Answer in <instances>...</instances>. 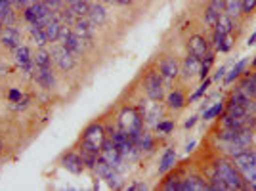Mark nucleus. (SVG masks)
I'll use <instances>...</instances> for the list:
<instances>
[{
    "mask_svg": "<svg viewBox=\"0 0 256 191\" xmlns=\"http://www.w3.org/2000/svg\"><path fill=\"white\" fill-rule=\"evenodd\" d=\"M214 29H216V32L230 34V32H232V29H234L232 18H230V16H226V14H222V16H220V20H218V22H216V25H214Z\"/></svg>",
    "mask_w": 256,
    "mask_h": 191,
    "instance_id": "nucleus-26",
    "label": "nucleus"
},
{
    "mask_svg": "<svg viewBox=\"0 0 256 191\" xmlns=\"http://www.w3.org/2000/svg\"><path fill=\"white\" fill-rule=\"evenodd\" d=\"M62 164H64V168L69 170L71 174H80V172L86 168L80 153H67L64 159H62Z\"/></svg>",
    "mask_w": 256,
    "mask_h": 191,
    "instance_id": "nucleus-12",
    "label": "nucleus"
},
{
    "mask_svg": "<svg viewBox=\"0 0 256 191\" xmlns=\"http://www.w3.org/2000/svg\"><path fill=\"white\" fill-rule=\"evenodd\" d=\"M14 52H16V62H18V65L27 74H32V71H34V58L31 56V50L27 46H18Z\"/></svg>",
    "mask_w": 256,
    "mask_h": 191,
    "instance_id": "nucleus-9",
    "label": "nucleus"
},
{
    "mask_svg": "<svg viewBox=\"0 0 256 191\" xmlns=\"http://www.w3.org/2000/svg\"><path fill=\"white\" fill-rule=\"evenodd\" d=\"M14 22H16V16L12 10V2L10 0H0V25L14 27Z\"/></svg>",
    "mask_w": 256,
    "mask_h": 191,
    "instance_id": "nucleus-18",
    "label": "nucleus"
},
{
    "mask_svg": "<svg viewBox=\"0 0 256 191\" xmlns=\"http://www.w3.org/2000/svg\"><path fill=\"white\" fill-rule=\"evenodd\" d=\"M144 88H146V94H148L151 102H160L164 98V88H162V76H160V73H155V71L148 73Z\"/></svg>",
    "mask_w": 256,
    "mask_h": 191,
    "instance_id": "nucleus-5",
    "label": "nucleus"
},
{
    "mask_svg": "<svg viewBox=\"0 0 256 191\" xmlns=\"http://www.w3.org/2000/svg\"><path fill=\"white\" fill-rule=\"evenodd\" d=\"M128 190L130 191H146L148 190V186H146V184H142V182H136V184L128 186Z\"/></svg>",
    "mask_w": 256,
    "mask_h": 191,
    "instance_id": "nucleus-38",
    "label": "nucleus"
},
{
    "mask_svg": "<svg viewBox=\"0 0 256 191\" xmlns=\"http://www.w3.org/2000/svg\"><path fill=\"white\" fill-rule=\"evenodd\" d=\"M243 94L248 98V100H256V82L248 76V78H245L243 80V84H241V88H239Z\"/></svg>",
    "mask_w": 256,
    "mask_h": 191,
    "instance_id": "nucleus-31",
    "label": "nucleus"
},
{
    "mask_svg": "<svg viewBox=\"0 0 256 191\" xmlns=\"http://www.w3.org/2000/svg\"><path fill=\"white\" fill-rule=\"evenodd\" d=\"M118 4H124V6H126V4H132V2H134V0H117Z\"/></svg>",
    "mask_w": 256,
    "mask_h": 191,
    "instance_id": "nucleus-43",
    "label": "nucleus"
},
{
    "mask_svg": "<svg viewBox=\"0 0 256 191\" xmlns=\"http://www.w3.org/2000/svg\"><path fill=\"white\" fill-rule=\"evenodd\" d=\"M226 76V67H220L218 71H216V74H214V80H222Z\"/></svg>",
    "mask_w": 256,
    "mask_h": 191,
    "instance_id": "nucleus-39",
    "label": "nucleus"
},
{
    "mask_svg": "<svg viewBox=\"0 0 256 191\" xmlns=\"http://www.w3.org/2000/svg\"><path fill=\"white\" fill-rule=\"evenodd\" d=\"M174 130V122L172 120H159L157 122V132L159 134H170Z\"/></svg>",
    "mask_w": 256,
    "mask_h": 191,
    "instance_id": "nucleus-34",
    "label": "nucleus"
},
{
    "mask_svg": "<svg viewBox=\"0 0 256 191\" xmlns=\"http://www.w3.org/2000/svg\"><path fill=\"white\" fill-rule=\"evenodd\" d=\"M71 29H73V34H76L82 40V44L92 42V38H94V25L90 23L88 18H76L75 23L71 25Z\"/></svg>",
    "mask_w": 256,
    "mask_h": 191,
    "instance_id": "nucleus-8",
    "label": "nucleus"
},
{
    "mask_svg": "<svg viewBox=\"0 0 256 191\" xmlns=\"http://www.w3.org/2000/svg\"><path fill=\"white\" fill-rule=\"evenodd\" d=\"M250 78H252V80H254V82H256V74H252V76H250Z\"/></svg>",
    "mask_w": 256,
    "mask_h": 191,
    "instance_id": "nucleus-47",
    "label": "nucleus"
},
{
    "mask_svg": "<svg viewBox=\"0 0 256 191\" xmlns=\"http://www.w3.org/2000/svg\"><path fill=\"white\" fill-rule=\"evenodd\" d=\"M224 12H226V0H210L208 8L204 12V22L208 23L210 27H214Z\"/></svg>",
    "mask_w": 256,
    "mask_h": 191,
    "instance_id": "nucleus-10",
    "label": "nucleus"
},
{
    "mask_svg": "<svg viewBox=\"0 0 256 191\" xmlns=\"http://www.w3.org/2000/svg\"><path fill=\"white\" fill-rule=\"evenodd\" d=\"M176 151L174 149H166L164 153H162V157H160V162H159V174H166L168 170L174 168V164H176Z\"/></svg>",
    "mask_w": 256,
    "mask_h": 191,
    "instance_id": "nucleus-21",
    "label": "nucleus"
},
{
    "mask_svg": "<svg viewBox=\"0 0 256 191\" xmlns=\"http://www.w3.org/2000/svg\"><path fill=\"white\" fill-rule=\"evenodd\" d=\"M195 122H197V117H192L190 120H186V128H192Z\"/></svg>",
    "mask_w": 256,
    "mask_h": 191,
    "instance_id": "nucleus-40",
    "label": "nucleus"
},
{
    "mask_svg": "<svg viewBox=\"0 0 256 191\" xmlns=\"http://www.w3.org/2000/svg\"><path fill=\"white\" fill-rule=\"evenodd\" d=\"M31 36L40 48H44L46 42H48V36H46V31H44L42 25H31Z\"/></svg>",
    "mask_w": 256,
    "mask_h": 191,
    "instance_id": "nucleus-25",
    "label": "nucleus"
},
{
    "mask_svg": "<svg viewBox=\"0 0 256 191\" xmlns=\"http://www.w3.org/2000/svg\"><path fill=\"white\" fill-rule=\"evenodd\" d=\"M88 20H90V23H92L94 27H96V25H102V23H106V20H107L106 8H104L102 4H90Z\"/></svg>",
    "mask_w": 256,
    "mask_h": 191,
    "instance_id": "nucleus-19",
    "label": "nucleus"
},
{
    "mask_svg": "<svg viewBox=\"0 0 256 191\" xmlns=\"http://www.w3.org/2000/svg\"><path fill=\"white\" fill-rule=\"evenodd\" d=\"M250 186H252V188H254V190H256V178H254V182H252V184H250Z\"/></svg>",
    "mask_w": 256,
    "mask_h": 191,
    "instance_id": "nucleus-46",
    "label": "nucleus"
},
{
    "mask_svg": "<svg viewBox=\"0 0 256 191\" xmlns=\"http://www.w3.org/2000/svg\"><path fill=\"white\" fill-rule=\"evenodd\" d=\"M118 126H120V130H124L126 134H130L134 146L138 148L140 136H142V130H144V118L138 113V109H134V107L122 109L120 115H118Z\"/></svg>",
    "mask_w": 256,
    "mask_h": 191,
    "instance_id": "nucleus-1",
    "label": "nucleus"
},
{
    "mask_svg": "<svg viewBox=\"0 0 256 191\" xmlns=\"http://www.w3.org/2000/svg\"><path fill=\"white\" fill-rule=\"evenodd\" d=\"M222 111H224V104H222V102H220V104H214L210 109H206V111L203 113V118L204 120H212V118L218 117Z\"/></svg>",
    "mask_w": 256,
    "mask_h": 191,
    "instance_id": "nucleus-32",
    "label": "nucleus"
},
{
    "mask_svg": "<svg viewBox=\"0 0 256 191\" xmlns=\"http://www.w3.org/2000/svg\"><path fill=\"white\" fill-rule=\"evenodd\" d=\"M100 160L107 162V164L113 166V168H118V164H120V160H122V155H120V151H118V148L115 146V142L111 138H107L106 142H104L102 151H100Z\"/></svg>",
    "mask_w": 256,
    "mask_h": 191,
    "instance_id": "nucleus-6",
    "label": "nucleus"
},
{
    "mask_svg": "<svg viewBox=\"0 0 256 191\" xmlns=\"http://www.w3.org/2000/svg\"><path fill=\"white\" fill-rule=\"evenodd\" d=\"M44 31H46V36H48V42H58L60 38V31H62V23L58 20H52L44 25Z\"/></svg>",
    "mask_w": 256,
    "mask_h": 191,
    "instance_id": "nucleus-22",
    "label": "nucleus"
},
{
    "mask_svg": "<svg viewBox=\"0 0 256 191\" xmlns=\"http://www.w3.org/2000/svg\"><path fill=\"white\" fill-rule=\"evenodd\" d=\"M246 44H248V46H252V44H256V31L252 32L250 36H248V42H246Z\"/></svg>",
    "mask_w": 256,
    "mask_h": 191,
    "instance_id": "nucleus-41",
    "label": "nucleus"
},
{
    "mask_svg": "<svg viewBox=\"0 0 256 191\" xmlns=\"http://www.w3.org/2000/svg\"><path fill=\"white\" fill-rule=\"evenodd\" d=\"M195 146H197V144H195V142H192V144H188V146H186V153H192V151H193V148H195Z\"/></svg>",
    "mask_w": 256,
    "mask_h": 191,
    "instance_id": "nucleus-42",
    "label": "nucleus"
},
{
    "mask_svg": "<svg viewBox=\"0 0 256 191\" xmlns=\"http://www.w3.org/2000/svg\"><path fill=\"white\" fill-rule=\"evenodd\" d=\"M153 148H155V140H153V136L142 130V136H140V142H138V151L151 153V151H153Z\"/></svg>",
    "mask_w": 256,
    "mask_h": 191,
    "instance_id": "nucleus-28",
    "label": "nucleus"
},
{
    "mask_svg": "<svg viewBox=\"0 0 256 191\" xmlns=\"http://www.w3.org/2000/svg\"><path fill=\"white\" fill-rule=\"evenodd\" d=\"M32 76H34V80L38 82V84L46 88V90H50L54 88L56 84V78H54V73H52V67H34V71H32Z\"/></svg>",
    "mask_w": 256,
    "mask_h": 191,
    "instance_id": "nucleus-13",
    "label": "nucleus"
},
{
    "mask_svg": "<svg viewBox=\"0 0 256 191\" xmlns=\"http://www.w3.org/2000/svg\"><path fill=\"white\" fill-rule=\"evenodd\" d=\"M188 50H190L192 56L203 60L204 56L208 54V44H206V40H204L203 36H192L190 42H188Z\"/></svg>",
    "mask_w": 256,
    "mask_h": 191,
    "instance_id": "nucleus-14",
    "label": "nucleus"
},
{
    "mask_svg": "<svg viewBox=\"0 0 256 191\" xmlns=\"http://www.w3.org/2000/svg\"><path fill=\"white\" fill-rule=\"evenodd\" d=\"M166 104L170 109H182V107L186 106V96L182 94L180 90H174L168 98H166Z\"/></svg>",
    "mask_w": 256,
    "mask_h": 191,
    "instance_id": "nucleus-29",
    "label": "nucleus"
},
{
    "mask_svg": "<svg viewBox=\"0 0 256 191\" xmlns=\"http://www.w3.org/2000/svg\"><path fill=\"white\" fill-rule=\"evenodd\" d=\"M106 140H107L106 128L102 126V124H90V126L84 130V134H82V144H80V148L92 149V151L100 153Z\"/></svg>",
    "mask_w": 256,
    "mask_h": 191,
    "instance_id": "nucleus-4",
    "label": "nucleus"
},
{
    "mask_svg": "<svg viewBox=\"0 0 256 191\" xmlns=\"http://www.w3.org/2000/svg\"><path fill=\"white\" fill-rule=\"evenodd\" d=\"M4 151V144H2V140H0V153Z\"/></svg>",
    "mask_w": 256,
    "mask_h": 191,
    "instance_id": "nucleus-45",
    "label": "nucleus"
},
{
    "mask_svg": "<svg viewBox=\"0 0 256 191\" xmlns=\"http://www.w3.org/2000/svg\"><path fill=\"white\" fill-rule=\"evenodd\" d=\"M52 60L56 62V65L62 69V71H71L73 67H75V56L69 52L67 48H65L64 44H58V46H54L52 50Z\"/></svg>",
    "mask_w": 256,
    "mask_h": 191,
    "instance_id": "nucleus-7",
    "label": "nucleus"
},
{
    "mask_svg": "<svg viewBox=\"0 0 256 191\" xmlns=\"http://www.w3.org/2000/svg\"><path fill=\"white\" fill-rule=\"evenodd\" d=\"M256 8V0H243V14H250Z\"/></svg>",
    "mask_w": 256,
    "mask_h": 191,
    "instance_id": "nucleus-36",
    "label": "nucleus"
},
{
    "mask_svg": "<svg viewBox=\"0 0 256 191\" xmlns=\"http://www.w3.org/2000/svg\"><path fill=\"white\" fill-rule=\"evenodd\" d=\"M214 178L220 180L226 186V190H241L243 188V176L228 160H218L214 168Z\"/></svg>",
    "mask_w": 256,
    "mask_h": 191,
    "instance_id": "nucleus-2",
    "label": "nucleus"
},
{
    "mask_svg": "<svg viewBox=\"0 0 256 191\" xmlns=\"http://www.w3.org/2000/svg\"><path fill=\"white\" fill-rule=\"evenodd\" d=\"M159 71H160V76L172 80V78H176L178 73H180V65H178V62L174 58H164L159 65Z\"/></svg>",
    "mask_w": 256,
    "mask_h": 191,
    "instance_id": "nucleus-15",
    "label": "nucleus"
},
{
    "mask_svg": "<svg viewBox=\"0 0 256 191\" xmlns=\"http://www.w3.org/2000/svg\"><path fill=\"white\" fill-rule=\"evenodd\" d=\"M201 62L203 60H199V58H195V56H188L186 60H184V65H182V73L186 74V76H195V74L201 73Z\"/></svg>",
    "mask_w": 256,
    "mask_h": 191,
    "instance_id": "nucleus-16",
    "label": "nucleus"
},
{
    "mask_svg": "<svg viewBox=\"0 0 256 191\" xmlns=\"http://www.w3.org/2000/svg\"><path fill=\"white\" fill-rule=\"evenodd\" d=\"M69 12L75 16V18H88V12H90V4L86 0L75 2V4H69Z\"/></svg>",
    "mask_w": 256,
    "mask_h": 191,
    "instance_id": "nucleus-24",
    "label": "nucleus"
},
{
    "mask_svg": "<svg viewBox=\"0 0 256 191\" xmlns=\"http://www.w3.org/2000/svg\"><path fill=\"white\" fill-rule=\"evenodd\" d=\"M0 42L4 48L8 50H16L18 46H22V36H20V31L16 27H6L2 34H0Z\"/></svg>",
    "mask_w": 256,
    "mask_h": 191,
    "instance_id": "nucleus-11",
    "label": "nucleus"
},
{
    "mask_svg": "<svg viewBox=\"0 0 256 191\" xmlns=\"http://www.w3.org/2000/svg\"><path fill=\"white\" fill-rule=\"evenodd\" d=\"M214 46H216L218 52H228L232 48V36L214 31Z\"/></svg>",
    "mask_w": 256,
    "mask_h": 191,
    "instance_id": "nucleus-23",
    "label": "nucleus"
},
{
    "mask_svg": "<svg viewBox=\"0 0 256 191\" xmlns=\"http://www.w3.org/2000/svg\"><path fill=\"white\" fill-rule=\"evenodd\" d=\"M75 2H80V0H67V4H75Z\"/></svg>",
    "mask_w": 256,
    "mask_h": 191,
    "instance_id": "nucleus-44",
    "label": "nucleus"
},
{
    "mask_svg": "<svg viewBox=\"0 0 256 191\" xmlns=\"http://www.w3.org/2000/svg\"><path fill=\"white\" fill-rule=\"evenodd\" d=\"M8 100H10L12 104H16V102H20V100H22V92L14 88V90H10V94H8Z\"/></svg>",
    "mask_w": 256,
    "mask_h": 191,
    "instance_id": "nucleus-37",
    "label": "nucleus"
},
{
    "mask_svg": "<svg viewBox=\"0 0 256 191\" xmlns=\"http://www.w3.org/2000/svg\"><path fill=\"white\" fill-rule=\"evenodd\" d=\"M210 82H212V80H210V78L206 76V78H204L203 82H201V86L197 88V92H195V94H193L192 98H190V100H192V102H195V100H199V98H201V96H203L204 92L208 90V86H210Z\"/></svg>",
    "mask_w": 256,
    "mask_h": 191,
    "instance_id": "nucleus-33",
    "label": "nucleus"
},
{
    "mask_svg": "<svg viewBox=\"0 0 256 191\" xmlns=\"http://www.w3.org/2000/svg\"><path fill=\"white\" fill-rule=\"evenodd\" d=\"M71 31H73V29H71ZM62 44H64L65 48H67L69 52L73 54L75 58L84 52V44H82V40H80V38H78L76 34H73V32H71V34H69V36H67V38H65V40Z\"/></svg>",
    "mask_w": 256,
    "mask_h": 191,
    "instance_id": "nucleus-20",
    "label": "nucleus"
},
{
    "mask_svg": "<svg viewBox=\"0 0 256 191\" xmlns=\"http://www.w3.org/2000/svg\"><path fill=\"white\" fill-rule=\"evenodd\" d=\"M180 190H186V191H203V190H208V182L201 178V176H190V178H186V180H182L180 184Z\"/></svg>",
    "mask_w": 256,
    "mask_h": 191,
    "instance_id": "nucleus-17",
    "label": "nucleus"
},
{
    "mask_svg": "<svg viewBox=\"0 0 256 191\" xmlns=\"http://www.w3.org/2000/svg\"><path fill=\"white\" fill-rule=\"evenodd\" d=\"M234 164L235 168L241 172L243 180H246L248 184H252L256 178V151L245 149L241 153L234 155Z\"/></svg>",
    "mask_w": 256,
    "mask_h": 191,
    "instance_id": "nucleus-3",
    "label": "nucleus"
},
{
    "mask_svg": "<svg viewBox=\"0 0 256 191\" xmlns=\"http://www.w3.org/2000/svg\"><path fill=\"white\" fill-rule=\"evenodd\" d=\"M245 65H246V60H241V62H237V64L234 65V69H232V71H230V73L224 76L226 82L230 84V82H234L235 78H239V76H241V73L245 71Z\"/></svg>",
    "mask_w": 256,
    "mask_h": 191,
    "instance_id": "nucleus-30",
    "label": "nucleus"
},
{
    "mask_svg": "<svg viewBox=\"0 0 256 191\" xmlns=\"http://www.w3.org/2000/svg\"><path fill=\"white\" fill-rule=\"evenodd\" d=\"M241 12H243V0H226V16H230L234 20Z\"/></svg>",
    "mask_w": 256,
    "mask_h": 191,
    "instance_id": "nucleus-27",
    "label": "nucleus"
},
{
    "mask_svg": "<svg viewBox=\"0 0 256 191\" xmlns=\"http://www.w3.org/2000/svg\"><path fill=\"white\" fill-rule=\"evenodd\" d=\"M180 184H182L180 178H176V176H172V178H168V182L164 184V190H166V191L180 190Z\"/></svg>",
    "mask_w": 256,
    "mask_h": 191,
    "instance_id": "nucleus-35",
    "label": "nucleus"
},
{
    "mask_svg": "<svg viewBox=\"0 0 256 191\" xmlns=\"http://www.w3.org/2000/svg\"><path fill=\"white\" fill-rule=\"evenodd\" d=\"M254 128H256V120H254Z\"/></svg>",
    "mask_w": 256,
    "mask_h": 191,
    "instance_id": "nucleus-49",
    "label": "nucleus"
},
{
    "mask_svg": "<svg viewBox=\"0 0 256 191\" xmlns=\"http://www.w3.org/2000/svg\"><path fill=\"white\" fill-rule=\"evenodd\" d=\"M106 2H117V0H106Z\"/></svg>",
    "mask_w": 256,
    "mask_h": 191,
    "instance_id": "nucleus-48",
    "label": "nucleus"
}]
</instances>
